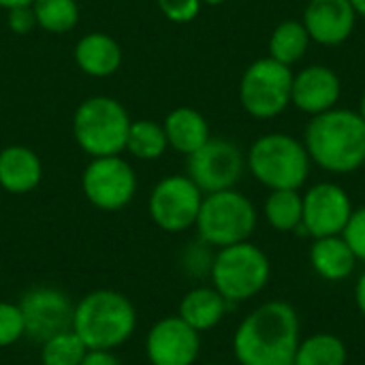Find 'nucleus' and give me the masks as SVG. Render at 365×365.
<instances>
[{"label":"nucleus","instance_id":"11","mask_svg":"<svg viewBox=\"0 0 365 365\" xmlns=\"http://www.w3.org/2000/svg\"><path fill=\"white\" fill-rule=\"evenodd\" d=\"M244 167L246 158L235 143L210 137L197 152L188 156L186 175L203 195H212L235 188L244 175Z\"/></svg>","mask_w":365,"mask_h":365},{"label":"nucleus","instance_id":"3","mask_svg":"<svg viewBox=\"0 0 365 365\" xmlns=\"http://www.w3.org/2000/svg\"><path fill=\"white\" fill-rule=\"evenodd\" d=\"M71 329L81 338L88 351H115L133 338L137 310L126 295L98 289L83 295L73 306Z\"/></svg>","mask_w":365,"mask_h":365},{"label":"nucleus","instance_id":"19","mask_svg":"<svg viewBox=\"0 0 365 365\" xmlns=\"http://www.w3.org/2000/svg\"><path fill=\"white\" fill-rule=\"evenodd\" d=\"M229 308L231 304L214 287H195L182 297L178 317L195 331L203 334L218 327Z\"/></svg>","mask_w":365,"mask_h":365},{"label":"nucleus","instance_id":"31","mask_svg":"<svg viewBox=\"0 0 365 365\" xmlns=\"http://www.w3.org/2000/svg\"><path fill=\"white\" fill-rule=\"evenodd\" d=\"M160 13L173 24H188L201 11V0H156Z\"/></svg>","mask_w":365,"mask_h":365},{"label":"nucleus","instance_id":"37","mask_svg":"<svg viewBox=\"0 0 365 365\" xmlns=\"http://www.w3.org/2000/svg\"><path fill=\"white\" fill-rule=\"evenodd\" d=\"M357 113H359V115L365 120V92H364V96H361V103H359V111H357Z\"/></svg>","mask_w":365,"mask_h":365},{"label":"nucleus","instance_id":"30","mask_svg":"<svg viewBox=\"0 0 365 365\" xmlns=\"http://www.w3.org/2000/svg\"><path fill=\"white\" fill-rule=\"evenodd\" d=\"M342 237L351 246L357 261H365V205L359 210H353V214L342 231Z\"/></svg>","mask_w":365,"mask_h":365},{"label":"nucleus","instance_id":"16","mask_svg":"<svg viewBox=\"0 0 365 365\" xmlns=\"http://www.w3.org/2000/svg\"><path fill=\"white\" fill-rule=\"evenodd\" d=\"M340 92V77L325 64H312L293 75L291 103L304 113L319 115L336 107Z\"/></svg>","mask_w":365,"mask_h":365},{"label":"nucleus","instance_id":"21","mask_svg":"<svg viewBox=\"0 0 365 365\" xmlns=\"http://www.w3.org/2000/svg\"><path fill=\"white\" fill-rule=\"evenodd\" d=\"M163 128L169 148L186 156L197 152L212 137L205 115L192 107H175L173 111H169L163 122Z\"/></svg>","mask_w":365,"mask_h":365},{"label":"nucleus","instance_id":"17","mask_svg":"<svg viewBox=\"0 0 365 365\" xmlns=\"http://www.w3.org/2000/svg\"><path fill=\"white\" fill-rule=\"evenodd\" d=\"M75 64L77 68L96 79L111 77L122 66V47L107 32H88L75 43Z\"/></svg>","mask_w":365,"mask_h":365},{"label":"nucleus","instance_id":"9","mask_svg":"<svg viewBox=\"0 0 365 365\" xmlns=\"http://www.w3.org/2000/svg\"><path fill=\"white\" fill-rule=\"evenodd\" d=\"M137 173L120 154L92 158L81 175L86 199L103 212L124 210L137 195Z\"/></svg>","mask_w":365,"mask_h":365},{"label":"nucleus","instance_id":"24","mask_svg":"<svg viewBox=\"0 0 365 365\" xmlns=\"http://www.w3.org/2000/svg\"><path fill=\"white\" fill-rule=\"evenodd\" d=\"M346 344L327 331L314 334L299 342L293 365H346Z\"/></svg>","mask_w":365,"mask_h":365},{"label":"nucleus","instance_id":"34","mask_svg":"<svg viewBox=\"0 0 365 365\" xmlns=\"http://www.w3.org/2000/svg\"><path fill=\"white\" fill-rule=\"evenodd\" d=\"M355 302H357L359 312L365 317V272L359 276V280L355 284Z\"/></svg>","mask_w":365,"mask_h":365},{"label":"nucleus","instance_id":"23","mask_svg":"<svg viewBox=\"0 0 365 365\" xmlns=\"http://www.w3.org/2000/svg\"><path fill=\"white\" fill-rule=\"evenodd\" d=\"M169 148L163 124L154 120H133L126 135L124 150L137 160H156Z\"/></svg>","mask_w":365,"mask_h":365},{"label":"nucleus","instance_id":"36","mask_svg":"<svg viewBox=\"0 0 365 365\" xmlns=\"http://www.w3.org/2000/svg\"><path fill=\"white\" fill-rule=\"evenodd\" d=\"M351 4H353V9H355L357 15L365 17V0H351Z\"/></svg>","mask_w":365,"mask_h":365},{"label":"nucleus","instance_id":"4","mask_svg":"<svg viewBox=\"0 0 365 365\" xmlns=\"http://www.w3.org/2000/svg\"><path fill=\"white\" fill-rule=\"evenodd\" d=\"M126 107L113 96H90L73 113V137L90 158L115 156L124 152L130 126Z\"/></svg>","mask_w":365,"mask_h":365},{"label":"nucleus","instance_id":"5","mask_svg":"<svg viewBox=\"0 0 365 365\" xmlns=\"http://www.w3.org/2000/svg\"><path fill=\"white\" fill-rule=\"evenodd\" d=\"M250 173L269 190H299L310 175L306 145L287 133L259 137L248 152Z\"/></svg>","mask_w":365,"mask_h":365},{"label":"nucleus","instance_id":"39","mask_svg":"<svg viewBox=\"0 0 365 365\" xmlns=\"http://www.w3.org/2000/svg\"><path fill=\"white\" fill-rule=\"evenodd\" d=\"M205 365H222V364H205Z\"/></svg>","mask_w":365,"mask_h":365},{"label":"nucleus","instance_id":"18","mask_svg":"<svg viewBox=\"0 0 365 365\" xmlns=\"http://www.w3.org/2000/svg\"><path fill=\"white\" fill-rule=\"evenodd\" d=\"M43 180V163L28 145L0 150V188L11 195H28Z\"/></svg>","mask_w":365,"mask_h":365},{"label":"nucleus","instance_id":"14","mask_svg":"<svg viewBox=\"0 0 365 365\" xmlns=\"http://www.w3.org/2000/svg\"><path fill=\"white\" fill-rule=\"evenodd\" d=\"M143 349L150 365H195L201 353V334L178 314L165 317L150 327Z\"/></svg>","mask_w":365,"mask_h":365},{"label":"nucleus","instance_id":"12","mask_svg":"<svg viewBox=\"0 0 365 365\" xmlns=\"http://www.w3.org/2000/svg\"><path fill=\"white\" fill-rule=\"evenodd\" d=\"M19 310L24 317L26 338L34 342H45L47 338L71 329L73 323L71 299L53 287H34L24 293Z\"/></svg>","mask_w":365,"mask_h":365},{"label":"nucleus","instance_id":"28","mask_svg":"<svg viewBox=\"0 0 365 365\" xmlns=\"http://www.w3.org/2000/svg\"><path fill=\"white\" fill-rule=\"evenodd\" d=\"M21 338H26V327L19 304L0 302V349L17 344Z\"/></svg>","mask_w":365,"mask_h":365},{"label":"nucleus","instance_id":"32","mask_svg":"<svg viewBox=\"0 0 365 365\" xmlns=\"http://www.w3.org/2000/svg\"><path fill=\"white\" fill-rule=\"evenodd\" d=\"M6 26L13 34L17 36H26L36 28V19H34V11L32 4L30 6H15L6 11Z\"/></svg>","mask_w":365,"mask_h":365},{"label":"nucleus","instance_id":"20","mask_svg":"<svg viewBox=\"0 0 365 365\" xmlns=\"http://www.w3.org/2000/svg\"><path fill=\"white\" fill-rule=\"evenodd\" d=\"M310 265L327 282L346 280L357 265V257L342 235L317 237L310 248Z\"/></svg>","mask_w":365,"mask_h":365},{"label":"nucleus","instance_id":"33","mask_svg":"<svg viewBox=\"0 0 365 365\" xmlns=\"http://www.w3.org/2000/svg\"><path fill=\"white\" fill-rule=\"evenodd\" d=\"M79 365H122L113 351H88Z\"/></svg>","mask_w":365,"mask_h":365},{"label":"nucleus","instance_id":"29","mask_svg":"<svg viewBox=\"0 0 365 365\" xmlns=\"http://www.w3.org/2000/svg\"><path fill=\"white\" fill-rule=\"evenodd\" d=\"M212 246H207L205 242H197L192 246H188V250L184 252L182 257V265L184 269L190 274V276H210V269H212V261H214V255L210 250Z\"/></svg>","mask_w":365,"mask_h":365},{"label":"nucleus","instance_id":"1","mask_svg":"<svg viewBox=\"0 0 365 365\" xmlns=\"http://www.w3.org/2000/svg\"><path fill=\"white\" fill-rule=\"evenodd\" d=\"M299 342L295 308L287 302H265L237 325L233 355L240 365H293Z\"/></svg>","mask_w":365,"mask_h":365},{"label":"nucleus","instance_id":"26","mask_svg":"<svg viewBox=\"0 0 365 365\" xmlns=\"http://www.w3.org/2000/svg\"><path fill=\"white\" fill-rule=\"evenodd\" d=\"M32 11L36 26L49 34H66L79 21L77 0H34Z\"/></svg>","mask_w":365,"mask_h":365},{"label":"nucleus","instance_id":"22","mask_svg":"<svg viewBox=\"0 0 365 365\" xmlns=\"http://www.w3.org/2000/svg\"><path fill=\"white\" fill-rule=\"evenodd\" d=\"M310 45V34L306 26L297 19H287L276 26L269 36V58L291 66L299 62Z\"/></svg>","mask_w":365,"mask_h":365},{"label":"nucleus","instance_id":"10","mask_svg":"<svg viewBox=\"0 0 365 365\" xmlns=\"http://www.w3.org/2000/svg\"><path fill=\"white\" fill-rule=\"evenodd\" d=\"M203 192L188 175H167L150 192L148 214L165 233H184L195 227Z\"/></svg>","mask_w":365,"mask_h":365},{"label":"nucleus","instance_id":"8","mask_svg":"<svg viewBox=\"0 0 365 365\" xmlns=\"http://www.w3.org/2000/svg\"><path fill=\"white\" fill-rule=\"evenodd\" d=\"M293 71L291 66L261 58L252 62L240 81V103L244 111L257 120H269L280 115L291 105Z\"/></svg>","mask_w":365,"mask_h":365},{"label":"nucleus","instance_id":"6","mask_svg":"<svg viewBox=\"0 0 365 365\" xmlns=\"http://www.w3.org/2000/svg\"><path fill=\"white\" fill-rule=\"evenodd\" d=\"M269 276L272 263L267 255L250 242L218 248L210 269L212 287L231 306L257 297L267 287Z\"/></svg>","mask_w":365,"mask_h":365},{"label":"nucleus","instance_id":"25","mask_svg":"<svg viewBox=\"0 0 365 365\" xmlns=\"http://www.w3.org/2000/svg\"><path fill=\"white\" fill-rule=\"evenodd\" d=\"M304 216V195L299 190H272L265 201V218L276 231H295Z\"/></svg>","mask_w":365,"mask_h":365},{"label":"nucleus","instance_id":"7","mask_svg":"<svg viewBox=\"0 0 365 365\" xmlns=\"http://www.w3.org/2000/svg\"><path fill=\"white\" fill-rule=\"evenodd\" d=\"M195 229L199 240L212 248L248 242L257 229V210L252 201L235 188L203 195Z\"/></svg>","mask_w":365,"mask_h":365},{"label":"nucleus","instance_id":"35","mask_svg":"<svg viewBox=\"0 0 365 365\" xmlns=\"http://www.w3.org/2000/svg\"><path fill=\"white\" fill-rule=\"evenodd\" d=\"M34 0H0V6L2 9H15V6H30Z\"/></svg>","mask_w":365,"mask_h":365},{"label":"nucleus","instance_id":"15","mask_svg":"<svg viewBox=\"0 0 365 365\" xmlns=\"http://www.w3.org/2000/svg\"><path fill=\"white\" fill-rule=\"evenodd\" d=\"M357 13L351 0H308L304 11V26L310 41L319 45H342L355 30Z\"/></svg>","mask_w":365,"mask_h":365},{"label":"nucleus","instance_id":"13","mask_svg":"<svg viewBox=\"0 0 365 365\" xmlns=\"http://www.w3.org/2000/svg\"><path fill=\"white\" fill-rule=\"evenodd\" d=\"M353 210V201L342 186L334 182H321L308 188V192L304 195L302 225L306 233L314 240L342 235Z\"/></svg>","mask_w":365,"mask_h":365},{"label":"nucleus","instance_id":"27","mask_svg":"<svg viewBox=\"0 0 365 365\" xmlns=\"http://www.w3.org/2000/svg\"><path fill=\"white\" fill-rule=\"evenodd\" d=\"M88 349L81 338L73 331H60L41 342V365H79Z\"/></svg>","mask_w":365,"mask_h":365},{"label":"nucleus","instance_id":"2","mask_svg":"<svg viewBox=\"0 0 365 365\" xmlns=\"http://www.w3.org/2000/svg\"><path fill=\"white\" fill-rule=\"evenodd\" d=\"M304 145L312 163L329 173H353L365 163V120L351 109L312 115Z\"/></svg>","mask_w":365,"mask_h":365},{"label":"nucleus","instance_id":"38","mask_svg":"<svg viewBox=\"0 0 365 365\" xmlns=\"http://www.w3.org/2000/svg\"><path fill=\"white\" fill-rule=\"evenodd\" d=\"M203 4H212V6H216V4H222V2H227V0H201Z\"/></svg>","mask_w":365,"mask_h":365}]
</instances>
